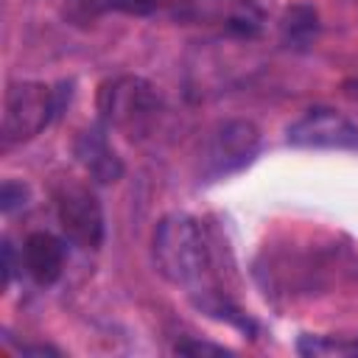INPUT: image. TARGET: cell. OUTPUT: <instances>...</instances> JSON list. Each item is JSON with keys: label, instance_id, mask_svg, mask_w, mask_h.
Returning a JSON list of instances; mask_svg holds the SVG:
<instances>
[{"label": "cell", "instance_id": "6da1fadb", "mask_svg": "<svg viewBox=\"0 0 358 358\" xmlns=\"http://www.w3.org/2000/svg\"><path fill=\"white\" fill-rule=\"evenodd\" d=\"M151 252L157 271L173 285H199L210 268L207 232L185 213H171L157 224Z\"/></svg>", "mask_w": 358, "mask_h": 358}, {"label": "cell", "instance_id": "7a4b0ae2", "mask_svg": "<svg viewBox=\"0 0 358 358\" xmlns=\"http://www.w3.org/2000/svg\"><path fill=\"white\" fill-rule=\"evenodd\" d=\"M98 112L106 129L126 137H145L162 112L157 87L140 76H115L101 84Z\"/></svg>", "mask_w": 358, "mask_h": 358}, {"label": "cell", "instance_id": "3957f363", "mask_svg": "<svg viewBox=\"0 0 358 358\" xmlns=\"http://www.w3.org/2000/svg\"><path fill=\"white\" fill-rule=\"evenodd\" d=\"M62 90L42 81H20L6 90L3 101V143H25L36 137L62 109Z\"/></svg>", "mask_w": 358, "mask_h": 358}, {"label": "cell", "instance_id": "277c9868", "mask_svg": "<svg viewBox=\"0 0 358 358\" xmlns=\"http://www.w3.org/2000/svg\"><path fill=\"white\" fill-rule=\"evenodd\" d=\"M260 145V131L249 120H227L213 129L201 151V176L221 179L252 162Z\"/></svg>", "mask_w": 358, "mask_h": 358}, {"label": "cell", "instance_id": "5b68a950", "mask_svg": "<svg viewBox=\"0 0 358 358\" xmlns=\"http://www.w3.org/2000/svg\"><path fill=\"white\" fill-rule=\"evenodd\" d=\"M56 218L62 224V232L84 246L98 249L103 241V210L98 196L78 182H64L56 190Z\"/></svg>", "mask_w": 358, "mask_h": 358}, {"label": "cell", "instance_id": "8992f818", "mask_svg": "<svg viewBox=\"0 0 358 358\" xmlns=\"http://www.w3.org/2000/svg\"><path fill=\"white\" fill-rule=\"evenodd\" d=\"M288 143L316 151H355L358 126L330 106H313L288 126Z\"/></svg>", "mask_w": 358, "mask_h": 358}, {"label": "cell", "instance_id": "52a82bcc", "mask_svg": "<svg viewBox=\"0 0 358 358\" xmlns=\"http://www.w3.org/2000/svg\"><path fill=\"white\" fill-rule=\"evenodd\" d=\"M20 263L39 285H50L64 271V246L50 232H31L22 243Z\"/></svg>", "mask_w": 358, "mask_h": 358}, {"label": "cell", "instance_id": "ba28073f", "mask_svg": "<svg viewBox=\"0 0 358 358\" xmlns=\"http://www.w3.org/2000/svg\"><path fill=\"white\" fill-rule=\"evenodd\" d=\"M76 157L84 165V171L95 179V182H115L123 173V162L115 154V148L109 145L103 129L92 126L84 129L76 140Z\"/></svg>", "mask_w": 358, "mask_h": 358}, {"label": "cell", "instance_id": "9c48e42d", "mask_svg": "<svg viewBox=\"0 0 358 358\" xmlns=\"http://www.w3.org/2000/svg\"><path fill=\"white\" fill-rule=\"evenodd\" d=\"M154 0H67V14L73 20H87L103 11H126V14H148Z\"/></svg>", "mask_w": 358, "mask_h": 358}, {"label": "cell", "instance_id": "30bf717a", "mask_svg": "<svg viewBox=\"0 0 358 358\" xmlns=\"http://www.w3.org/2000/svg\"><path fill=\"white\" fill-rule=\"evenodd\" d=\"M299 355H358V338L352 336H302L296 344Z\"/></svg>", "mask_w": 358, "mask_h": 358}, {"label": "cell", "instance_id": "8fae6325", "mask_svg": "<svg viewBox=\"0 0 358 358\" xmlns=\"http://www.w3.org/2000/svg\"><path fill=\"white\" fill-rule=\"evenodd\" d=\"M25 199H28V187L22 182H11V179L3 182V190H0V207H3V213H11L17 207H25Z\"/></svg>", "mask_w": 358, "mask_h": 358}, {"label": "cell", "instance_id": "7c38bea8", "mask_svg": "<svg viewBox=\"0 0 358 358\" xmlns=\"http://www.w3.org/2000/svg\"><path fill=\"white\" fill-rule=\"evenodd\" d=\"M173 350H176V352H193V355H199V352H215V355L227 352L224 347H215V344H199V341H179Z\"/></svg>", "mask_w": 358, "mask_h": 358}, {"label": "cell", "instance_id": "4fadbf2b", "mask_svg": "<svg viewBox=\"0 0 358 358\" xmlns=\"http://www.w3.org/2000/svg\"><path fill=\"white\" fill-rule=\"evenodd\" d=\"M3 255H6V268H3V277H6V285L11 282V271H14V263H11V246L3 243Z\"/></svg>", "mask_w": 358, "mask_h": 358}]
</instances>
